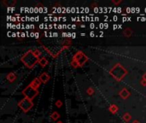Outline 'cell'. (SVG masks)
I'll use <instances>...</instances> for the list:
<instances>
[{"instance_id": "25", "label": "cell", "mask_w": 146, "mask_h": 123, "mask_svg": "<svg viewBox=\"0 0 146 123\" xmlns=\"http://www.w3.org/2000/svg\"><path fill=\"white\" fill-rule=\"evenodd\" d=\"M66 12L67 13H72L71 8H66Z\"/></svg>"}, {"instance_id": "23", "label": "cell", "mask_w": 146, "mask_h": 123, "mask_svg": "<svg viewBox=\"0 0 146 123\" xmlns=\"http://www.w3.org/2000/svg\"><path fill=\"white\" fill-rule=\"evenodd\" d=\"M38 13H44V7H38Z\"/></svg>"}, {"instance_id": "38", "label": "cell", "mask_w": 146, "mask_h": 123, "mask_svg": "<svg viewBox=\"0 0 146 123\" xmlns=\"http://www.w3.org/2000/svg\"><path fill=\"white\" fill-rule=\"evenodd\" d=\"M90 36L91 37H94V36H95V33H94V32H91V33H90Z\"/></svg>"}, {"instance_id": "51", "label": "cell", "mask_w": 146, "mask_h": 123, "mask_svg": "<svg viewBox=\"0 0 146 123\" xmlns=\"http://www.w3.org/2000/svg\"><path fill=\"white\" fill-rule=\"evenodd\" d=\"M131 17H127V21H131Z\"/></svg>"}, {"instance_id": "53", "label": "cell", "mask_w": 146, "mask_h": 123, "mask_svg": "<svg viewBox=\"0 0 146 123\" xmlns=\"http://www.w3.org/2000/svg\"><path fill=\"white\" fill-rule=\"evenodd\" d=\"M132 123H140V122H139V121H133V122H132Z\"/></svg>"}, {"instance_id": "7", "label": "cell", "mask_w": 146, "mask_h": 123, "mask_svg": "<svg viewBox=\"0 0 146 123\" xmlns=\"http://www.w3.org/2000/svg\"><path fill=\"white\" fill-rule=\"evenodd\" d=\"M39 80H40V81L43 82V83H46V82L50 80V75H49L47 73H43L39 76Z\"/></svg>"}, {"instance_id": "48", "label": "cell", "mask_w": 146, "mask_h": 123, "mask_svg": "<svg viewBox=\"0 0 146 123\" xmlns=\"http://www.w3.org/2000/svg\"><path fill=\"white\" fill-rule=\"evenodd\" d=\"M143 79H144V80H146V73L144 75V76H143Z\"/></svg>"}, {"instance_id": "34", "label": "cell", "mask_w": 146, "mask_h": 123, "mask_svg": "<svg viewBox=\"0 0 146 123\" xmlns=\"http://www.w3.org/2000/svg\"><path fill=\"white\" fill-rule=\"evenodd\" d=\"M34 13H36V14H37V13H38V7L34 8Z\"/></svg>"}, {"instance_id": "29", "label": "cell", "mask_w": 146, "mask_h": 123, "mask_svg": "<svg viewBox=\"0 0 146 123\" xmlns=\"http://www.w3.org/2000/svg\"><path fill=\"white\" fill-rule=\"evenodd\" d=\"M139 12H140V8L137 7L136 8V13H137V14H139Z\"/></svg>"}, {"instance_id": "57", "label": "cell", "mask_w": 146, "mask_h": 123, "mask_svg": "<svg viewBox=\"0 0 146 123\" xmlns=\"http://www.w3.org/2000/svg\"><path fill=\"white\" fill-rule=\"evenodd\" d=\"M144 11H145V13H146V8H145V9H144Z\"/></svg>"}, {"instance_id": "2", "label": "cell", "mask_w": 146, "mask_h": 123, "mask_svg": "<svg viewBox=\"0 0 146 123\" xmlns=\"http://www.w3.org/2000/svg\"><path fill=\"white\" fill-rule=\"evenodd\" d=\"M110 73L115 79H116V80H120L124 78V76L127 75V72L123 66H121L120 64H116L110 70Z\"/></svg>"}, {"instance_id": "10", "label": "cell", "mask_w": 146, "mask_h": 123, "mask_svg": "<svg viewBox=\"0 0 146 123\" xmlns=\"http://www.w3.org/2000/svg\"><path fill=\"white\" fill-rule=\"evenodd\" d=\"M16 75H15L14 73H9V75H7V80H9V81H10V82L14 81V80H16Z\"/></svg>"}, {"instance_id": "22", "label": "cell", "mask_w": 146, "mask_h": 123, "mask_svg": "<svg viewBox=\"0 0 146 123\" xmlns=\"http://www.w3.org/2000/svg\"><path fill=\"white\" fill-rule=\"evenodd\" d=\"M98 28H99L100 29H103V28H104V23H100Z\"/></svg>"}, {"instance_id": "33", "label": "cell", "mask_w": 146, "mask_h": 123, "mask_svg": "<svg viewBox=\"0 0 146 123\" xmlns=\"http://www.w3.org/2000/svg\"><path fill=\"white\" fill-rule=\"evenodd\" d=\"M99 21V17L95 16V17H94V21Z\"/></svg>"}, {"instance_id": "4", "label": "cell", "mask_w": 146, "mask_h": 123, "mask_svg": "<svg viewBox=\"0 0 146 123\" xmlns=\"http://www.w3.org/2000/svg\"><path fill=\"white\" fill-rule=\"evenodd\" d=\"M18 106H19L24 112H27V111H29L30 109H32V107L33 106V103L32 100L25 97V98H23L22 100H21L19 103H18Z\"/></svg>"}, {"instance_id": "44", "label": "cell", "mask_w": 146, "mask_h": 123, "mask_svg": "<svg viewBox=\"0 0 146 123\" xmlns=\"http://www.w3.org/2000/svg\"><path fill=\"white\" fill-rule=\"evenodd\" d=\"M17 36V33H14V32H13L12 33V37H16Z\"/></svg>"}, {"instance_id": "3", "label": "cell", "mask_w": 146, "mask_h": 123, "mask_svg": "<svg viewBox=\"0 0 146 123\" xmlns=\"http://www.w3.org/2000/svg\"><path fill=\"white\" fill-rule=\"evenodd\" d=\"M22 94L25 96V97L30 99V100H33V99L38 94V92L37 89H34L33 87H32L31 85H29L23 90Z\"/></svg>"}, {"instance_id": "24", "label": "cell", "mask_w": 146, "mask_h": 123, "mask_svg": "<svg viewBox=\"0 0 146 123\" xmlns=\"http://www.w3.org/2000/svg\"><path fill=\"white\" fill-rule=\"evenodd\" d=\"M127 14H129V13H132V8H127Z\"/></svg>"}, {"instance_id": "54", "label": "cell", "mask_w": 146, "mask_h": 123, "mask_svg": "<svg viewBox=\"0 0 146 123\" xmlns=\"http://www.w3.org/2000/svg\"><path fill=\"white\" fill-rule=\"evenodd\" d=\"M120 28H122V26L121 25H119V29H120Z\"/></svg>"}, {"instance_id": "49", "label": "cell", "mask_w": 146, "mask_h": 123, "mask_svg": "<svg viewBox=\"0 0 146 123\" xmlns=\"http://www.w3.org/2000/svg\"><path fill=\"white\" fill-rule=\"evenodd\" d=\"M76 28V26L75 25H72V29H75Z\"/></svg>"}, {"instance_id": "42", "label": "cell", "mask_w": 146, "mask_h": 123, "mask_svg": "<svg viewBox=\"0 0 146 123\" xmlns=\"http://www.w3.org/2000/svg\"><path fill=\"white\" fill-rule=\"evenodd\" d=\"M38 37H39V35H38V33H35V36H34V38H38Z\"/></svg>"}, {"instance_id": "8", "label": "cell", "mask_w": 146, "mask_h": 123, "mask_svg": "<svg viewBox=\"0 0 146 123\" xmlns=\"http://www.w3.org/2000/svg\"><path fill=\"white\" fill-rule=\"evenodd\" d=\"M120 96L122 97V98L126 99V98H127V97H128L129 96H130V92H129L128 91H127V89L123 88V89H122V90L120 92Z\"/></svg>"}, {"instance_id": "41", "label": "cell", "mask_w": 146, "mask_h": 123, "mask_svg": "<svg viewBox=\"0 0 146 123\" xmlns=\"http://www.w3.org/2000/svg\"><path fill=\"white\" fill-rule=\"evenodd\" d=\"M75 37H76V33H72V38H74Z\"/></svg>"}, {"instance_id": "50", "label": "cell", "mask_w": 146, "mask_h": 123, "mask_svg": "<svg viewBox=\"0 0 146 123\" xmlns=\"http://www.w3.org/2000/svg\"><path fill=\"white\" fill-rule=\"evenodd\" d=\"M114 3H115V4H119V3L120 2V1H113Z\"/></svg>"}, {"instance_id": "19", "label": "cell", "mask_w": 146, "mask_h": 123, "mask_svg": "<svg viewBox=\"0 0 146 123\" xmlns=\"http://www.w3.org/2000/svg\"><path fill=\"white\" fill-rule=\"evenodd\" d=\"M87 93H88L89 95H91V94L93 93V89H92V88H88V89H87Z\"/></svg>"}, {"instance_id": "17", "label": "cell", "mask_w": 146, "mask_h": 123, "mask_svg": "<svg viewBox=\"0 0 146 123\" xmlns=\"http://www.w3.org/2000/svg\"><path fill=\"white\" fill-rule=\"evenodd\" d=\"M131 33H132V31H131V30L129 29V28H127V29L125 31V34L127 35V36H130Z\"/></svg>"}, {"instance_id": "31", "label": "cell", "mask_w": 146, "mask_h": 123, "mask_svg": "<svg viewBox=\"0 0 146 123\" xmlns=\"http://www.w3.org/2000/svg\"><path fill=\"white\" fill-rule=\"evenodd\" d=\"M26 36H27V34L25 33H23V32L21 33V38H24V37H26Z\"/></svg>"}, {"instance_id": "11", "label": "cell", "mask_w": 146, "mask_h": 123, "mask_svg": "<svg viewBox=\"0 0 146 123\" xmlns=\"http://www.w3.org/2000/svg\"><path fill=\"white\" fill-rule=\"evenodd\" d=\"M117 110H118V107H117L115 104H111L110 107V111L111 113H113V114H115V112H117Z\"/></svg>"}, {"instance_id": "40", "label": "cell", "mask_w": 146, "mask_h": 123, "mask_svg": "<svg viewBox=\"0 0 146 123\" xmlns=\"http://www.w3.org/2000/svg\"><path fill=\"white\" fill-rule=\"evenodd\" d=\"M52 36L53 37H57L58 36V33H52Z\"/></svg>"}, {"instance_id": "37", "label": "cell", "mask_w": 146, "mask_h": 123, "mask_svg": "<svg viewBox=\"0 0 146 123\" xmlns=\"http://www.w3.org/2000/svg\"><path fill=\"white\" fill-rule=\"evenodd\" d=\"M142 85H146V80H144V79H143V80H142Z\"/></svg>"}, {"instance_id": "9", "label": "cell", "mask_w": 146, "mask_h": 123, "mask_svg": "<svg viewBox=\"0 0 146 123\" xmlns=\"http://www.w3.org/2000/svg\"><path fill=\"white\" fill-rule=\"evenodd\" d=\"M38 63H39L42 67H45L48 64V61H47V59L45 58V57H42L41 59L38 60Z\"/></svg>"}, {"instance_id": "52", "label": "cell", "mask_w": 146, "mask_h": 123, "mask_svg": "<svg viewBox=\"0 0 146 123\" xmlns=\"http://www.w3.org/2000/svg\"><path fill=\"white\" fill-rule=\"evenodd\" d=\"M21 33H17V37H21Z\"/></svg>"}, {"instance_id": "6", "label": "cell", "mask_w": 146, "mask_h": 123, "mask_svg": "<svg viewBox=\"0 0 146 123\" xmlns=\"http://www.w3.org/2000/svg\"><path fill=\"white\" fill-rule=\"evenodd\" d=\"M40 84H41V81H40L39 78H35L34 80L31 82L30 85H31L32 87H33L34 89H37L40 85Z\"/></svg>"}, {"instance_id": "14", "label": "cell", "mask_w": 146, "mask_h": 123, "mask_svg": "<svg viewBox=\"0 0 146 123\" xmlns=\"http://www.w3.org/2000/svg\"><path fill=\"white\" fill-rule=\"evenodd\" d=\"M39 28H40V29H48V28H49V25L42 23V24L39 25Z\"/></svg>"}, {"instance_id": "1", "label": "cell", "mask_w": 146, "mask_h": 123, "mask_svg": "<svg viewBox=\"0 0 146 123\" xmlns=\"http://www.w3.org/2000/svg\"><path fill=\"white\" fill-rule=\"evenodd\" d=\"M21 60L28 68H33L34 67V65L38 62V57H35L34 54H33V51H32V50H29L27 53H25L21 57Z\"/></svg>"}, {"instance_id": "47", "label": "cell", "mask_w": 146, "mask_h": 123, "mask_svg": "<svg viewBox=\"0 0 146 123\" xmlns=\"http://www.w3.org/2000/svg\"><path fill=\"white\" fill-rule=\"evenodd\" d=\"M8 36L9 37H12V33H11V32H9V33H8Z\"/></svg>"}, {"instance_id": "46", "label": "cell", "mask_w": 146, "mask_h": 123, "mask_svg": "<svg viewBox=\"0 0 146 123\" xmlns=\"http://www.w3.org/2000/svg\"><path fill=\"white\" fill-rule=\"evenodd\" d=\"M47 11H48V9H47V8L44 7V13H46Z\"/></svg>"}, {"instance_id": "16", "label": "cell", "mask_w": 146, "mask_h": 123, "mask_svg": "<svg viewBox=\"0 0 146 123\" xmlns=\"http://www.w3.org/2000/svg\"><path fill=\"white\" fill-rule=\"evenodd\" d=\"M33 54H34V56L36 57H39L40 54H41V52H40L38 50H35L34 51H33Z\"/></svg>"}, {"instance_id": "26", "label": "cell", "mask_w": 146, "mask_h": 123, "mask_svg": "<svg viewBox=\"0 0 146 123\" xmlns=\"http://www.w3.org/2000/svg\"><path fill=\"white\" fill-rule=\"evenodd\" d=\"M94 11H95L96 13H99V8H97V7L94 8Z\"/></svg>"}, {"instance_id": "45", "label": "cell", "mask_w": 146, "mask_h": 123, "mask_svg": "<svg viewBox=\"0 0 146 123\" xmlns=\"http://www.w3.org/2000/svg\"><path fill=\"white\" fill-rule=\"evenodd\" d=\"M35 36V33H30V37H34Z\"/></svg>"}, {"instance_id": "5", "label": "cell", "mask_w": 146, "mask_h": 123, "mask_svg": "<svg viewBox=\"0 0 146 123\" xmlns=\"http://www.w3.org/2000/svg\"><path fill=\"white\" fill-rule=\"evenodd\" d=\"M87 59H88L87 57L82 51H78L76 54H75L74 57H73V60L77 61L78 63L80 64V66H82V65L87 61Z\"/></svg>"}, {"instance_id": "12", "label": "cell", "mask_w": 146, "mask_h": 123, "mask_svg": "<svg viewBox=\"0 0 146 123\" xmlns=\"http://www.w3.org/2000/svg\"><path fill=\"white\" fill-rule=\"evenodd\" d=\"M59 117H60V115H59V114H58L57 112H53L52 114H51V119L54 120V121L57 120Z\"/></svg>"}, {"instance_id": "32", "label": "cell", "mask_w": 146, "mask_h": 123, "mask_svg": "<svg viewBox=\"0 0 146 123\" xmlns=\"http://www.w3.org/2000/svg\"><path fill=\"white\" fill-rule=\"evenodd\" d=\"M89 11H90V9H89V8H85V14L88 13Z\"/></svg>"}, {"instance_id": "18", "label": "cell", "mask_w": 146, "mask_h": 123, "mask_svg": "<svg viewBox=\"0 0 146 123\" xmlns=\"http://www.w3.org/2000/svg\"><path fill=\"white\" fill-rule=\"evenodd\" d=\"M56 105L57 106V107H62V105H63V103H62V101L60 100H57L56 103Z\"/></svg>"}, {"instance_id": "27", "label": "cell", "mask_w": 146, "mask_h": 123, "mask_svg": "<svg viewBox=\"0 0 146 123\" xmlns=\"http://www.w3.org/2000/svg\"><path fill=\"white\" fill-rule=\"evenodd\" d=\"M113 21H118V17H117V16H113Z\"/></svg>"}, {"instance_id": "13", "label": "cell", "mask_w": 146, "mask_h": 123, "mask_svg": "<svg viewBox=\"0 0 146 123\" xmlns=\"http://www.w3.org/2000/svg\"><path fill=\"white\" fill-rule=\"evenodd\" d=\"M131 118L132 117H131V114H129V113H126V114L123 115V119L125 120L126 121H129L131 120Z\"/></svg>"}, {"instance_id": "36", "label": "cell", "mask_w": 146, "mask_h": 123, "mask_svg": "<svg viewBox=\"0 0 146 123\" xmlns=\"http://www.w3.org/2000/svg\"><path fill=\"white\" fill-rule=\"evenodd\" d=\"M62 36L63 37H68V33H62Z\"/></svg>"}, {"instance_id": "15", "label": "cell", "mask_w": 146, "mask_h": 123, "mask_svg": "<svg viewBox=\"0 0 146 123\" xmlns=\"http://www.w3.org/2000/svg\"><path fill=\"white\" fill-rule=\"evenodd\" d=\"M72 66L73 67V68H77V67L80 66V64L78 63V62L75 60H73V62H72Z\"/></svg>"}, {"instance_id": "35", "label": "cell", "mask_w": 146, "mask_h": 123, "mask_svg": "<svg viewBox=\"0 0 146 123\" xmlns=\"http://www.w3.org/2000/svg\"><path fill=\"white\" fill-rule=\"evenodd\" d=\"M122 21H127V16H123V18H122Z\"/></svg>"}, {"instance_id": "20", "label": "cell", "mask_w": 146, "mask_h": 123, "mask_svg": "<svg viewBox=\"0 0 146 123\" xmlns=\"http://www.w3.org/2000/svg\"><path fill=\"white\" fill-rule=\"evenodd\" d=\"M15 10V8L14 7H8L7 8V11L8 12H10V11H14Z\"/></svg>"}, {"instance_id": "30", "label": "cell", "mask_w": 146, "mask_h": 123, "mask_svg": "<svg viewBox=\"0 0 146 123\" xmlns=\"http://www.w3.org/2000/svg\"><path fill=\"white\" fill-rule=\"evenodd\" d=\"M121 11H122V9H120V7H117V13H121Z\"/></svg>"}, {"instance_id": "56", "label": "cell", "mask_w": 146, "mask_h": 123, "mask_svg": "<svg viewBox=\"0 0 146 123\" xmlns=\"http://www.w3.org/2000/svg\"><path fill=\"white\" fill-rule=\"evenodd\" d=\"M57 123H63V122H62V121H58Z\"/></svg>"}, {"instance_id": "28", "label": "cell", "mask_w": 146, "mask_h": 123, "mask_svg": "<svg viewBox=\"0 0 146 123\" xmlns=\"http://www.w3.org/2000/svg\"><path fill=\"white\" fill-rule=\"evenodd\" d=\"M118 28H119V25H116V24H115V25H114V26H113V29H114V30L118 29Z\"/></svg>"}, {"instance_id": "21", "label": "cell", "mask_w": 146, "mask_h": 123, "mask_svg": "<svg viewBox=\"0 0 146 123\" xmlns=\"http://www.w3.org/2000/svg\"><path fill=\"white\" fill-rule=\"evenodd\" d=\"M90 28H91V29H94V28H96V25L94 24V23L91 22L90 24Z\"/></svg>"}, {"instance_id": "43", "label": "cell", "mask_w": 146, "mask_h": 123, "mask_svg": "<svg viewBox=\"0 0 146 123\" xmlns=\"http://www.w3.org/2000/svg\"><path fill=\"white\" fill-rule=\"evenodd\" d=\"M35 21H38V20H39V17L38 16H35Z\"/></svg>"}, {"instance_id": "55", "label": "cell", "mask_w": 146, "mask_h": 123, "mask_svg": "<svg viewBox=\"0 0 146 123\" xmlns=\"http://www.w3.org/2000/svg\"><path fill=\"white\" fill-rule=\"evenodd\" d=\"M80 35H81V36H85V33H81V34H80Z\"/></svg>"}, {"instance_id": "39", "label": "cell", "mask_w": 146, "mask_h": 123, "mask_svg": "<svg viewBox=\"0 0 146 123\" xmlns=\"http://www.w3.org/2000/svg\"><path fill=\"white\" fill-rule=\"evenodd\" d=\"M109 28V24L108 23H104V29H107Z\"/></svg>"}]
</instances>
